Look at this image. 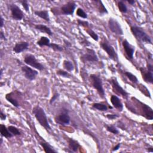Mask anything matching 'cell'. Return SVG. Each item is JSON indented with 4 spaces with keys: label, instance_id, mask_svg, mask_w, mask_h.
Returning a JSON list of instances; mask_svg holds the SVG:
<instances>
[{
    "label": "cell",
    "instance_id": "1",
    "mask_svg": "<svg viewBox=\"0 0 153 153\" xmlns=\"http://www.w3.org/2000/svg\"><path fill=\"white\" fill-rule=\"evenodd\" d=\"M32 114L34 115L35 118L39 123V124L43 127L47 131L51 130V127L48 121V118L44 109L39 105L35 106L32 109Z\"/></svg>",
    "mask_w": 153,
    "mask_h": 153
},
{
    "label": "cell",
    "instance_id": "2",
    "mask_svg": "<svg viewBox=\"0 0 153 153\" xmlns=\"http://www.w3.org/2000/svg\"><path fill=\"white\" fill-rule=\"evenodd\" d=\"M130 30L135 38L140 42L152 44V39L143 30V29L137 26H131Z\"/></svg>",
    "mask_w": 153,
    "mask_h": 153
},
{
    "label": "cell",
    "instance_id": "3",
    "mask_svg": "<svg viewBox=\"0 0 153 153\" xmlns=\"http://www.w3.org/2000/svg\"><path fill=\"white\" fill-rule=\"evenodd\" d=\"M99 45L100 47L106 53L109 59L115 62H118V56L117 51L106 38H104V39L100 42Z\"/></svg>",
    "mask_w": 153,
    "mask_h": 153
},
{
    "label": "cell",
    "instance_id": "4",
    "mask_svg": "<svg viewBox=\"0 0 153 153\" xmlns=\"http://www.w3.org/2000/svg\"><path fill=\"white\" fill-rule=\"evenodd\" d=\"M90 78L93 87L96 90L97 92L102 98H105V93L103 87L102 80L100 76L94 74H91L90 75Z\"/></svg>",
    "mask_w": 153,
    "mask_h": 153
},
{
    "label": "cell",
    "instance_id": "5",
    "mask_svg": "<svg viewBox=\"0 0 153 153\" xmlns=\"http://www.w3.org/2000/svg\"><path fill=\"white\" fill-rule=\"evenodd\" d=\"M54 119L55 123L57 124L62 126L69 125L71 121L69 110L66 108H63L61 111L54 117Z\"/></svg>",
    "mask_w": 153,
    "mask_h": 153
},
{
    "label": "cell",
    "instance_id": "6",
    "mask_svg": "<svg viewBox=\"0 0 153 153\" xmlns=\"http://www.w3.org/2000/svg\"><path fill=\"white\" fill-rule=\"evenodd\" d=\"M23 60L27 65L33 67L38 71H41L45 69V66L36 59L33 54H26L23 57Z\"/></svg>",
    "mask_w": 153,
    "mask_h": 153
},
{
    "label": "cell",
    "instance_id": "7",
    "mask_svg": "<svg viewBox=\"0 0 153 153\" xmlns=\"http://www.w3.org/2000/svg\"><path fill=\"white\" fill-rule=\"evenodd\" d=\"M108 82L111 84L112 91L117 95L121 96L124 99H127L129 94L120 85L116 78H112L108 80Z\"/></svg>",
    "mask_w": 153,
    "mask_h": 153
},
{
    "label": "cell",
    "instance_id": "8",
    "mask_svg": "<svg viewBox=\"0 0 153 153\" xmlns=\"http://www.w3.org/2000/svg\"><path fill=\"white\" fill-rule=\"evenodd\" d=\"M8 7L11 12V16L13 20L20 21L24 17V13L21 8L15 4H10L8 5Z\"/></svg>",
    "mask_w": 153,
    "mask_h": 153
},
{
    "label": "cell",
    "instance_id": "9",
    "mask_svg": "<svg viewBox=\"0 0 153 153\" xmlns=\"http://www.w3.org/2000/svg\"><path fill=\"white\" fill-rule=\"evenodd\" d=\"M109 30L114 33L118 35H123L124 32L120 23L114 18L110 17L108 23Z\"/></svg>",
    "mask_w": 153,
    "mask_h": 153
},
{
    "label": "cell",
    "instance_id": "10",
    "mask_svg": "<svg viewBox=\"0 0 153 153\" xmlns=\"http://www.w3.org/2000/svg\"><path fill=\"white\" fill-rule=\"evenodd\" d=\"M76 7V4L74 1H69L66 4H63L60 8L59 14L63 15L72 16L74 11Z\"/></svg>",
    "mask_w": 153,
    "mask_h": 153
},
{
    "label": "cell",
    "instance_id": "11",
    "mask_svg": "<svg viewBox=\"0 0 153 153\" xmlns=\"http://www.w3.org/2000/svg\"><path fill=\"white\" fill-rule=\"evenodd\" d=\"M21 70L26 79L29 81H33L35 79L36 76L38 74V72L29 67L28 65H23L21 67Z\"/></svg>",
    "mask_w": 153,
    "mask_h": 153
},
{
    "label": "cell",
    "instance_id": "12",
    "mask_svg": "<svg viewBox=\"0 0 153 153\" xmlns=\"http://www.w3.org/2000/svg\"><path fill=\"white\" fill-rule=\"evenodd\" d=\"M81 59L84 62H96L99 60V58L96 53V51L90 48H86V52L81 57Z\"/></svg>",
    "mask_w": 153,
    "mask_h": 153
},
{
    "label": "cell",
    "instance_id": "13",
    "mask_svg": "<svg viewBox=\"0 0 153 153\" xmlns=\"http://www.w3.org/2000/svg\"><path fill=\"white\" fill-rule=\"evenodd\" d=\"M140 106V111L142 112L141 115L146 118L148 120H153V111L152 109L147 105L146 104L140 102L139 100Z\"/></svg>",
    "mask_w": 153,
    "mask_h": 153
},
{
    "label": "cell",
    "instance_id": "14",
    "mask_svg": "<svg viewBox=\"0 0 153 153\" xmlns=\"http://www.w3.org/2000/svg\"><path fill=\"white\" fill-rule=\"evenodd\" d=\"M20 92V91L18 90H13L8 93H7L5 96V98L13 106H14L16 108H19L20 106V104L16 97V96H17V94Z\"/></svg>",
    "mask_w": 153,
    "mask_h": 153
},
{
    "label": "cell",
    "instance_id": "15",
    "mask_svg": "<svg viewBox=\"0 0 153 153\" xmlns=\"http://www.w3.org/2000/svg\"><path fill=\"white\" fill-rule=\"evenodd\" d=\"M68 137V148L67 149H64V151L68 152H77L79 148L81 147L79 143L78 140L71 138Z\"/></svg>",
    "mask_w": 153,
    "mask_h": 153
},
{
    "label": "cell",
    "instance_id": "16",
    "mask_svg": "<svg viewBox=\"0 0 153 153\" xmlns=\"http://www.w3.org/2000/svg\"><path fill=\"white\" fill-rule=\"evenodd\" d=\"M142 79L143 81L148 84H152L153 82V71H150L144 68L140 67L139 68Z\"/></svg>",
    "mask_w": 153,
    "mask_h": 153
},
{
    "label": "cell",
    "instance_id": "17",
    "mask_svg": "<svg viewBox=\"0 0 153 153\" xmlns=\"http://www.w3.org/2000/svg\"><path fill=\"white\" fill-rule=\"evenodd\" d=\"M122 45L123 49L129 59L132 60L133 59V54L135 50V47L131 45L127 39H124L122 42Z\"/></svg>",
    "mask_w": 153,
    "mask_h": 153
},
{
    "label": "cell",
    "instance_id": "18",
    "mask_svg": "<svg viewBox=\"0 0 153 153\" xmlns=\"http://www.w3.org/2000/svg\"><path fill=\"white\" fill-rule=\"evenodd\" d=\"M29 44L26 41H19L15 44L13 48V51L16 54H19L25 50H27L29 48Z\"/></svg>",
    "mask_w": 153,
    "mask_h": 153
},
{
    "label": "cell",
    "instance_id": "19",
    "mask_svg": "<svg viewBox=\"0 0 153 153\" xmlns=\"http://www.w3.org/2000/svg\"><path fill=\"white\" fill-rule=\"evenodd\" d=\"M111 103H112L113 107L115 109H117L118 111L121 112L123 109L124 106L121 100V99L116 95H111L110 98Z\"/></svg>",
    "mask_w": 153,
    "mask_h": 153
},
{
    "label": "cell",
    "instance_id": "20",
    "mask_svg": "<svg viewBox=\"0 0 153 153\" xmlns=\"http://www.w3.org/2000/svg\"><path fill=\"white\" fill-rule=\"evenodd\" d=\"M34 27L36 30H39L42 33H45L48 35L51 36L53 35V32L51 31L50 27L43 24H36L34 25Z\"/></svg>",
    "mask_w": 153,
    "mask_h": 153
},
{
    "label": "cell",
    "instance_id": "21",
    "mask_svg": "<svg viewBox=\"0 0 153 153\" xmlns=\"http://www.w3.org/2000/svg\"><path fill=\"white\" fill-rule=\"evenodd\" d=\"M34 14L41 19H42L43 20H44L45 21L49 22L50 21V17H49V14H48V11L47 10H35L33 11Z\"/></svg>",
    "mask_w": 153,
    "mask_h": 153
},
{
    "label": "cell",
    "instance_id": "22",
    "mask_svg": "<svg viewBox=\"0 0 153 153\" xmlns=\"http://www.w3.org/2000/svg\"><path fill=\"white\" fill-rule=\"evenodd\" d=\"M0 133L2 137H5L6 139H10L14 136L13 134L8 130V127H7L4 124H0Z\"/></svg>",
    "mask_w": 153,
    "mask_h": 153
},
{
    "label": "cell",
    "instance_id": "23",
    "mask_svg": "<svg viewBox=\"0 0 153 153\" xmlns=\"http://www.w3.org/2000/svg\"><path fill=\"white\" fill-rule=\"evenodd\" d=\"M39 144L42 146V148L44 149V151L45 153H51V152L57 153V152H58L48 142H47L45 141H44V140L43 141H40Z\"/></svg>",
    "mask_w": 153,
    "mask_h": 153
},
{
    "label": "cell",
    "instance_id": "24",
    "mask_svg": "<svg viewBox=\"0 0 153 153\" xmlns=\"http://www.w3.org/2000/svg\"><path fill=\"white\" fill-rule=\"evenodd\" d=\"M51 42H50V39L46 37V36H41L40 39L36 42V44L39 46L40 47H50V45H51Z\"/></svg>",
    "mask_w": 153,
    "mask_h": 153
},
{
    "label": "cell",
    "instance_id": "25",
    "mask_svg": "<svg viewBox=\"0 0 153 153\" xmlns=\"http://www.w3.org/2000/svg\"><path fill=\"white\" fill-rule=\"evenodd\" d=\"M91 107L99 111H106L108 109L107 105L103 103H93L91 105Z\"/></svg>",
    "mask_w": 153,
    "mask_h": 153
},
{
    "label": "cell",
    "instance_id": "26",
    "mask_svg": "<svg viewBox=\"0 0 153 153\" xmlns=\"http://www.w3.org/2000/svg\"><path fill=\"white\" fill-rule=\"evenodd\" d=\"M62 66L63 69L68 72H72L74 69V66L72 62L68 60H64L62 63Z\"/></svg>",
    "mask_w": 153,
    "mask_h": 153
},
{
    "label": "cell",
    "instance_id": "27",
    "mask_svg": "<svg viewBox=\"0 0 153 153\" xmlns=\"http://www.w3.org/2000/svg\"><path fill=\"white\" fill-rule=\"evenodd\" d=\"M97 4V10L99 13L100 14H108V11L106 9V8L103 5L102 1H94Z\"/></svg>",
    "mask_w": 153,
    "mask_h": 153
},
{
    "label": "cell",
    "instance_id": "28",
    "mask_svg": "<svg viewBox=\"0 0 153 153\" xmlns=\"http://www.w3.org/2000/svg\"><path fill=\"white\" fill-rule=\"evenodd\" d=\"M124 74L125 75V76L133 83L134 84H137L138 82V79L137 78V76L133 74L132 73H131L130 72H128V71H124Z\"/></svg>",
    "mask_w": 153,
    "mask_h": 153
},
{
    "label": "cell",
    "instance_id": "29",
    "mask_svg": "<svg viewBox=\"0 0 153 153\" xmlns=\"http://www.w3.org/2000/svg\"><path fill=\"white\" fill-rule=\"evenodd\" d=\"M104 127L106 128V130L114 134H118L119 133V130L117 129V128L114 125H108L107 124H104Z\"/></svg>",
    "mask_w": 153,
    "mask_h": 153
},
{
    "label": "cell",
    "instance_id": "30",
    "mask_svg": "<svg viewBox=\"0 0 153 153\" xmlns=\"http://www.w3.org/2000/svg\"><path fill=\"white\" fill-rule=\"evenodd\" d=\"M117 7L118 10L122 13H126L128 11L127 7L125 3L123 1H119L117 2Z\"/></svg>",
    "mask_w": 153,
    "mask_h": 153
},
{
    "label": "cell",
    "instance_id": "31",
    "mask_svg": "<svg viewBox=\"0 0 153 153\" xmlns=\"http://www.w3.org/2000/svg\"><path fill=\"white\" fill-rule=\"evenodd\" d=\"M8 130L13 134V135L14 136H20L22 134V132L16 126H9L8 127Z\"/></svg>",
    "mask_w": 153,
    "mask_h": 153
},
{
    "label": "cell",
    "instance_id": "32",
    "mask_svg": "<svg viewBox=\"0 0 153 153\" xmlns=\"http://www.w3.org/2000/svg\"><path fill=\"white\" fill-rule=\"evenodd\" d=\"M56 74L59 76H60L64 78H70L71 76V75L69 73V72H68L66 70H63L60 69L56 71Z\"/></svg>",
    "mask_w": 153,
    "mask_h": 153
},
{
    "label": "cell",
    "instance_id": "33",
    "mask_svg": "<svg viewBox=\"0 0 153 153\" xmlns=\"http://www.w3.org/2000/svg\"><path fill=\"white\" fill-rule=\"evenodd\" d=\"M76 14L79 17H81L82 19H87V14L84 11V10L81 8L78 7L76 11Z\"/></svg>",
    "mask_w": 153,
    "mask_h": 153
},
{
    "label": "cell",
    "instance_id": "34",
    "mask_svg": "<svg viewBox=\"0 0 153 153\" xmlns=\"http://www.w3.org/2000/svg\"><path fill=\"white\" fill-rule=\"evenodd\" d=\"M86 32L88 34V35L91 37V38L93 39H94L96 41H98V40H99V36L94 30H93L91 29H87Z\"/></svg>",
    "mask_w": 153,
    "mask_h": 153
},
{
    "label": "cell",
    "instance_id": "35",
    "mask_svg": "<svg viewBox=\"0 0 153 153\" xmlns=\"http://www.w3.org/2000/svg\"><path fill=\"white\" fill-rule=\"evenodd\" d=\"M50 48H51V49H53L54 51H62L63 50L62 47H61L60 45L56 43H51Z\"/></svg>",
    "mask_w": 153,
    "mask_h": 153
},
{
    "label": "cell",
    "instance_id": "36",
    "mask_svg": "<svg viewBox=\"0 0 153 153\" xmlns=\"http://www.w3.org/2000/svg\"><path fill=\"white\" fill-rule=\"evenodd\" d=\"M18 2H20L22 7L24 8L26 12L29 11V4L28 3V1L27 0H22V1H19Z\"/></svg>",
    "mask_w": 153,
    "mask_h": 153
},
{
    "label": "cell",
    "instance_id": "37",
    "mask_svg": "<svg viewBox=\"0 0 153 153\" xmlns=\"http://www.w3.org/2000/svg\"><path fill=\"white\" fill-rule=\"evenodd\" d=\"M77 24L78 26H82L84 27H88L89 26V23L87 21H84V20H81L79 19L77 20Z\"/></svg>",
    "mask_w": 153,
    "mask_h": 153
},
{
    "label": "cell",
    "instance_id": "38",
    "mask_svg": "<svg viewBox=\"0 0 153 153\" xmlns=\"http://www.w3.org/2000/svg\"><path fill=\"white\" fill-rule=\"evenodd\" d=\"M60 96V94L59 93H54V94L53 95V96L51 97V99L49 100V103L50 105H52L56 100L57 99H58Z\"/></svg>",
    "mask_w": 153,
    "mask_h": 153
},
{
    "label": "cell",
    "instance_id": "39",
    "mask_svg": "<svg viewBox=\"0 0 153 153\" xmlns=\"http://www.w3.org/2000/svg\"><path fill=\"white\" fill-rule=\"evenodd\" d=\"M105 117L109 119V120H115L117 118H118L120 117L119 115L118 114H106L105 115Z\"/></svg>",
    "mask_w": 153,
    "mask_h": 153
},
{
    "label": "cell",
    "instance_id": "40",
    "mask_svg": "<svg viewBox=\"0 0 153 153\" xmlns=\"http://www.w3.org/2000/svg\"><path fill=\"white\" fill-rule=\"evenodd\" d=\"M0 118H1V120H2V121L5 120H6V118H7V115H6V114L3 112V111H2V110H1V111Z\"/></svg>",
    "mask_w": 153,
    "mask_h": 153
},
{
    "label": "cell",
    "instance_id": "41",
    "mask_svg": "<svg viewBox=\"0 0 153 153\" xmlns=\"http://www.w3.org/2000/svg\"><path fill=\"white\" fill-rule=\"evenodd\" d=\"M121 143H117L115 146H114V147L112 148L111 151H112V152H114V151H116L118 150L119 148H120V146H121Z\"/></svg>",
    "mask_w": 153,
    "mask_h": 153
},
{
    "label": "cell",
    "instance_id": "42",
    "mask_svg": "<svg viewBox=\"0 0 153 153\" xmlns=\"http://www.w3.org/2000/svg\"><path fill=\"white\" fill-rule=\"evenodd\" d=\"M0 38H1V39L4 40V41L7 40V39L6 38V37L5 36V34H4V32L2 30H1V32H0Z\"/></svg>",
    "mask_w": 153,
    "mask_h": 153
},
{
    "label": "cell",
    "instance_id": "43",
    "mask_svg": "<svg viewBox=\"0 0 153 153\" xmlns=\"http://www.w3.org/2000/svg\"><path fill=\"white\" fill-rule=\"evenodd\" d=\"M4 25V19L2 17V15H1V17H0V27L1 29H2Z\"/></svg>",
    "mask_w": 153,
    "mask_h": 153
},
{
    "label": "cell",
    "instance_id": "44",
    "mask_svg": "<svg viewBox=\"0 0 153 153\" xmlns=\"http://www.w3.org/2000/svg\"><path fill=\"white\" fill-rule=\"evenodd\" d=\"M146 69H148V70H150V71H153V66H152V64H151V63H147Z\"/></svg>",
    "mask_w": 153,
    "mask_h": 153
},
{
    "label": "cell",
    "instance_id": "45",
    "mask_svg": "<svg viewBox=\"0 0 153 153\" xmlns=\"http://www.w3.org/2000/svg\"><path fill=\"white\" fill-rule=\"evenodd\" d=\"M145 149L148 152H153V147L152 146H150L148 148H146Z\"/></svg>",
    "mask_w": 153,
    "mask_h": 153
},
{
    "label": "cell",
    "instance_id": "46",
    "mask_svg": "<svg viewBox=\"0 0 153 153\" xmlns=\"http://www.w3.org/2000/svg\"><path fill=\"white\" fill-rule=\"evenodd\" d=\"M127 2L128 4H130V5H133L135 3L136 1H134V0H127Z\"/></svg>",
    "mask_w": 153,
    "mask_h": 153
},
{
    "label": "cell",
    "instance_id": "47",
    "mask_svg": "<svg viewBox=\"0 0 153 153\" xmlns=\"http://www.w3.org/2000/svg\"><path fill=\"white\" fill-rule=\"evenodd\" d=\"M2 141H3V139H2V137L1 136V139H0V145L1 146L2 144Z\"/></svg>",
    "mask_w": 153,
    "mask_h": 153
},
{
    "label": "cell",
    "instance_id": "48",
    "mask_svg": "<svg viewBox=\"0 0 153 153\" xmlns=\"http://www.w3.org/2000/svg\"><path fill=\"white\" fill-rule=\"evenodd\" d=\"M2 73H3V68H1V75H0V76H2Z\"/></svg>",
    "mask_w": 153,
    "mask_h": 153
}]
</instances>
